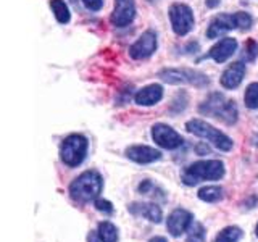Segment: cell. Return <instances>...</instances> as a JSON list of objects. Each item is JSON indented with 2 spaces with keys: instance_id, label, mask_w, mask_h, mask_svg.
<instances>
[{
  "instance_id": "1",
  "label": "cell",
  "mask_w": 258,
  "mask_h": 242,
  "mask_svg": "<svg viewBox=\"0 0 258 242\" xmlns=\"http://www.w3.org/2000/svg\"><path fill=\"white\" fill-rule=\"evenodd\" d=\"M103 189V179L100 173L94 171H84L79 174L75 181L70 184V196L73 200L79 204H87V202L99 199V194Z\"/></svg>"
},
{
  "instance_id": "2",
  "label": "cell",
  "mask_w": 258,
  "mask_h": 242,
  "mask_svg": "<svg viewBox=\"0 0 258 242\" xmlns=\"http://www.w3.org/2000/svg\"><path fill=\"white\" fill-rule=\"evenodd\" d=\"M224 176V163L220 160H200L189 165L182 173L185 186H196L202 181H216Z\"/></svg>"
},
{
  "instance_id": "3",
  "label": "cell",
  "mask_w": 258,
  "mask_h": 242,
  "mask_svg": "<svg viewBox=\"0 0 258 242\" xmlns=\"http://www.w3.org/2000/svg\"><path fill=\"white\" fill-rule=\"evenodd\" d=\"M199 111L202 113V115L221 119L226 125H234L237 121V116H239L236 103H234L232 100H228L220 92H215V94L210 95L208 99L200 105Z\"/></svg>"
},
{
  "instance_id": "4",
  "label": "cell",
  "mask_w": 258,
  "mask_h": 242,
  "mask_svg": "<svg viewBox=\"0 0 258 242\" xmlns=\"http://www.w3.org/2000/svg\"><path fill=\"white\" fill-rule=\"evenodd\" d=\"M185 129H187L189 133L196 134L202 139H207L210 144H213L216 149H220L223 152H228L232 149V139L229 136H226L224 133H221L220 129L213 128L212 125H208L207 121H202V119H190L185 123Z\"/></svg>"
},
{
  "instance_id": "5",
  "label": "cell",
  "mask_w": 258,
  "mask_h": 242,
  "mask_svg": "<svg viewBox=\"0 0 258 242\" xmlns=\"http://www.w3.org/2000/svg\"><path fill=\"white\" fill-rule=\"evenodd\" d=\"M89 142L83 134H71L61 142L60 147V158L64 165L75 168L84 161L87 155Z\"/></svg>"
},
{
  "instance_id": "6",
  "label": "cell",
  "mask_w": 258,
  "mask_h": 242,
  "mask_svg": "<svg viewBox=\"0 0 258 242\" xmlns=\"http://www.w3.org/2000/svg\"><path fill=\"white\" fill-rule=\"evenodd\" d=\"M160 78L168 84H190L196 87H205L210 83L207 75L190 68H168L160 71Z\"/></svg>"
},
{
  "instance_id": "7",
  "label": "cell",
  "mask_w": 258,
  "mask_h": 242,
  "mask_svg": "<svg viewBox=\"0 0 258 242\" xmlns=\"http://www.w3.org/2000/svg\"><path fill=\"white\" fill-rule=\"evenodd\" d=\"M169 20L177 36H185L194 29V13L190 7L184 4H174L169 8Z\"/></svg>"
},
{
  "instance_id": "8",
  "label": "cell",
  "mask_w": 258,
  "mask_h": 242,
  "mask_svg": "<svg viewBox=\"0 0 258 242\" xmlns=\"http://www.w3.org/2000/svg\"><path fill=\"white\" fill-rule=\"evenodd\" d=\"M152 139L155 141L160 147L168 149V150H174L182 145L181 134H177L171 126L163 125V123H157L152 126Z\"/></svg>"
},
{
  "instance_id": "9",
  "label": "cell",
  "mask_w": 258,
  "mask_h": 242,
  "mask_svg": "<svg viewBox=\"0 0 258 242\" xmlns=\"http://www.w3.org/2000/svg\"><path fill=\"white\" fill-rule=\"evenodd\" d=\"M194 223V216L189 210L184 208H176L169 213L166 220V229L173 237H179L181 234L187 231Z\"/></svg>"
},
{
  "instance_id": "10",
  "label": "cell",
  "mask_w": 258,
  "mask_h": 242,
  "mask_svg": "<svg viewBox=\"0 0 258 242\" xmlns=\"http://www.w3.org/2000/svg\"><path fill=\"white\" fill-rule=\"evenodd\" d=\"M155 50H157V34L153 31H145L131 45L129 55H131L134 60H142V58H149Z\"/></svg>"
},
{
  "instance_id": "11",
  "label": "cell",
  "mask_w": 258,
  "mask_h": 242,
  "mask_svg": "<svg viewBox=\"0 0 258 242\" xmlns=\"http://www.w3.org/2000/svg\"><path fill=\"white\" fill-rule=\"evenodd\" d=\"M136 16V5L134 0H116L115 10L111 15V23L116 28H124L134 20Z\"/></svg>"
},
{
  "instance_id": "12",
  "label": "cell",
  "mask_w": 258,
  "mask_h": 242,
  "mask_svg": "<svg viewBox=\"0 0 258 242\" xmlns=\"http://www.w3.org/2000/svg\"><path fill=\"white\" fill-rule=\"evenodd\" d=\"M126 157L129 160L136 161V163L145 165V163H153V161L160 160L161 152L153 147H149V145H131V147L126 149Z\"/></svg>"
},
{
  "instance_id": "13",
  "label": "cell",
  "mask_w": 258,
  "mask_h": 242,
  "mask_svg": "<svg viewBox=\"0 0 258 242\" xmlns=\"http://www.w3.org/2000/svg\"><path fill=\"white\" fill-rule=\"evenodd\" d=\"M234 28H237V21H236V13L234 15H220L210 23L208 31H207V37L208 39H216L226 32L232 31Z\"/></svg>"
},
{
  "instance_id": "14",
  "label": "cell",
  "mask_w": 258,
  "mask_h": 242,
  "mask_svg": "<svg viewBox=\"0 0 258 242\" xmlns=\"http://www.w3.org/2000/svg\"><path fill=\"white\" fill-rule=\"evenodd\" d=\"M237 48V40L236 39H231V37H224L221 39L220 42L215 44L212 48H210L208 56L213 58L216 63H224L228 58L234 55Z\"/></svg>"
},
{
  "instance_id": "15",
  "label": "cell",
  "mask_w": 258,
  "mask_h": 242,
  "mask_svg": "<svg viewBox=\"0 0 258 242\" xmlns=\"http://www.w3.org/2000/svg\"><path fill=\"white\" fill-rule=\"evenodd\" d=\"M129 212L136 216H144L145 220H149L152 223H160L163 213L161 208L157 204H149V202H136V204L129 205Z\"/></svg>"
},
{
  "instance_id": "16",
  "label": "cell",
  "mask_w": 258,
  "mask_h": 242,
  "mask_svg": "<svg viewBox=\"0 0 258 242\" xmlns=\"http://www.w3.org/2000/svg\"><path fill=\"white\" fill-rule=\"evenodd\" d=\"M244 76H245V65L242 62H236L224 70L221 76V86L226 89H236L242 83Z\"/></svg>"
},
{
  "instance_id": "17",
  "label": "cell",
  "mask_w": 258,
  "mask_h": 242,
  "mask_svg": "<svg viewBox=\"0 0 258 242\" xmlns=\"http://www.w3.org/2000/svg\"><path fill=\"white\" fill-rule=\"evenodd\" d=\"M163 97V87L160 84H150L147 87L137 91L134 95V100L137 105H142V107H150V105H155L161 100Z\"/></svg>"
},
{
  "instance_id": "18",
  "label": "cell",
  "mask_w": 258,
  "mask_h": 242,
  "mask_svg": "<svg viewBox=\"0 0 258 242\" xmlns=\"http://www.w3.org/2000/svg\"><path fill=\"white\" fill-rule=\"evenodd\" d=\"M97 236H99L100 242H118V229L113 223L102 221L97 228Z\"/></svg>"
},
{
  "instance_id": "19",
  "label": "cell",
  "mask_w": 258,
  "mask_h": 242,
  "mask_svg": "<svg viewBox=\"0 0 258 242\" xmlns=\"http://www.w3.org/2000/svg\"><path fill=\"white\" fill-rule=\"evenodd\" d=\"M197 196L200 200L215 204V202H220L223 199V188H220V186H205L199 191Z\"/></svg>"
},
{
  "instance_id": "20",
  "label": "cell",
  "mask_w": 258,
  "mask_h": 242,
  "mask_svg": "<svg viewBox=\"0 0 258 242\" xmlns=\"http://www.w3.org/2000/svg\"><path fill=\"white\" fill-rule=\"evenodd\" d=\"M242 236H244V232H242L239 226H228V228L218 232L215 242H239Z\"/></svg>"
},
{
  "instance_id": "21",
  "label": "cell",
  "mask_w": 258,
  "mask_h": 242,
  "mask_svg": "<svg viewBox=\"0 0 258 242\" xmlns=\"http://www.w3.org/2000/svg\"><path fill=\"white\" fill-rule=\"evenodd\" d=\"M50 7H52V10L55 13V18L58 23L61 24H67L71 18V15H70V8L68 5L63 2V0H52L50 2Z\"/></svg>"
},
{
  "instance_id": "22",
  "label": "cell",
  "mask_w": 258,
  "mask_h": 242,
  "mask_svg": "<svg viewBox=\"0 0 258 242\" xmlns=\"http://www.w3.org/2000/svg\"><path fill=\"white\" fill-rule=\"evenodd\" d=\"M244 102H245V107L248 108H258V83H252L245 91L244 95Z\"/></svg>"
},
{
  "instance_id": "23",
  "label": "cell",
  "mask_w": 258,
  "mask_h": 242,
  "mask_svg": "<svg viewBox=\"0 0 258 242\" xmlns=\"http://www.w3.org/2000/svg\"><path fill=\"white\" fill-rule=\"evenodd\" d=\"M185 242H207L205 240V228L200 223H192L189 228V236Z\"/></svg>"
},
{
  "instance_id": "24",
  "label": "cell",
  "mask_w": 258,
  "mask_h": 242,
  "mask_svg": "<svg viewBox=\"0 0 258 242\" xmlns=\"http://www.w3.org/2000/svg\"><path fill=\"white\" fill-rule=\"evenodd\" d=\"M236 21H237V28L242 29V31L250 29V28H252V23H253L252 16H250L248 13H245V12L236 13Z\"/></svg>"
},
{
  "instance_id": "25",
  "label": "cell",
  "mask_w": 258,
  "mask_h": 242,
  "mask_svg": "<svg viewBox=\"0 0 258 242\" xmlns=\"http://www.w3.org/2000/svg\"><path fill=\"white\" fill-rule=\"evenodd\" d=\"M256 56H258V45L255 40L250 39L244 48V58H245V62H253Z\"/></svg>"
},
{
  "instance_id": "26",
  "label": "cell",
  "mask_w": 258,
  "mask_h": 242,
  "mask_svg": "<svg viewBox=\"0 0 258 242\" xmlns=\"http://www.w3.org/2000/svg\"><path fill=\"white\" fill-rule=\"evenodd\" d=\"M94 205L95 208L99 210V212H103V213H113V205H111V202L108 200H105V199H95L94 200Z\"/></svg>"
},
{
  "instance_id": "27",
  "label": "cell",
  "mask_w": 258,
  "mask_h": 242,
  "mask_svg": "<svg viewBox=\"0 0 258 242\" xmlns=\"http://www.w3.org/2000/svg\"><path fill=\"white\" fill-rule=\"evenodd\" d=\"M81 2H83L84 7L91 12H99L103 5V0H81Z\"/></svg>"
},
{
  "instance_id": "28",
  "label": "cell",
  "mask_w": 258,
  "mask_h": 242,
  "mask_svg": "<svg viewBox=\"0 0 258 242\" xmlns=\"http://www.w3.org/2000/svg\"><path fill=\"white\" fill-rule=\"evenodd\" d=\"M218 5H220V0H207V7L210 8H215Z\"/></svg>"
},
{
  "instance_id": "29",
  "label": "cell",
  "mask_w": 258,
  "mask_h": 242,
  "mask_svg": "<svg viewBox=\"0 0 258 242\" xmlns=\"http://www.w3.org/2000/svg\"><path fill=\"white\" fill-rule=\"evenodd\" d=\"M149 242H168L166 237H161V236H157V237H152Z\"/></svg>"
},
{
  "instance_id": "30",
  "label": "cell",
  "mask_w": 258,
  "mask_h": 242,
  "mask_svg": "<svg viewBox=\"0 0 258 242\" xmlns=\"http://www.w3.org/2000/svg\"><path fill=\"white\" fill-rule=\"evenodd\" d=\"M255 231H256V237H258V224H256V229Z\"/></svg>"
},
{
  "instance_id": "31",
  "label": "cell",
  "mask_w": 258,
  "mask_h": 242,
  "mask_svg": "<svg viewBox=\"0 0 258 242\" xmlns=\"http://www.w3.org/2000/svg\"><path fill=\"white\" fill-rule=\"evenodd\" d=\"M71 2H76V0H71Z\"/></svg>"
},
{
  "instance_id": "32",
  "label": "cell",
  "mask_w": 258,
  "mask_h": 242,
  "mask_svg": "<svg viewBox=\"0 0 258 242\" xmlns=\"http://www.w3.org/2000/svg\"><path fill=\"white\" fill-rule=\"evenodd\" d=\"M150 2H153V0H150Z\"/></svg>"
}]
</instances>
